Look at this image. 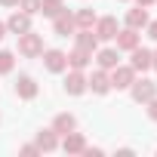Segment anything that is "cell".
<instances>
[{
    "instance_id": "29",
    "label": "cell",
    "mask_w": 157,
    "mask_h": 157,
    "mask_svg": "<svg viewBox=\"0 0 157 157\" xmlns=\"http://www.w3.org/2000/svg\"><path fill=\"white\" fill-rule=\"evenodd\" d=\"M151 68H157V49L151 52Z\"/></svg>"
},
{
    "instance_id": "18",
    "label": "cell",
    "mask_w": 157,
    "mask_h": 157,
    "mask_svg": "<svg viewBox=\"0 0 157 157\" xmlns=\"http://www.w3.org/2000/svg\"><path fill=\"white\" fill-rule=\"evenodd\" d=\"M96 62H99V68L111 71L120 65V56H117V49H96Z\"/></svg>"
},
{
    "instance_id": "31",
    "label": "cell",
    "mask_w": 157,
    "mask_h": 157,
    "mask_svg": "<svg viewBox=\"0 0 157 157\" xmlns=\"http://www.w3.org/2000/svg\"><path fill=\"white\" fill-rule=\"evenodd\" d=\"M154 3H157V0H154Z\"/></svg>"
},
{
    "instance_id": "14",
    "label": "cell",
    "mask_w": 157,
    "mask_h": 157,
    "mask_svg": "<svg viewBox=\"0 0 157 157\" xmlns=\"http://www.w3.org/2000/svg\"><path fill=\"white\" fill-rule=\"evenodd\" d=\"M90 62H93V52H90V49H80V46H74V49L68 52V68H77V71H83Z\"/></svg>"
},
{
    "instance_id": "9",
    "label": "cell",
    "mask_w": 157,
    "mask_h": 157,
    "mask_svg": "<svg viewBox=\"0 0 157 157\" xmlns=\"http://www.w3.org/2000/svg\"><path fill=\"white\" fill-rule=\"evenodd\" d=\"M6 31L10 34H25V31H31V16L28 13H13L10 19H6Z\"/></svg>"
},
{
    "instance_id": "21",
    "label": "cell",
    "mask_w": 157,
    "mask_h": 157,
    "mask_svg": "<svg viewBox=\"0 0 157 157\" xmlns=\"http://www.w3.org/2000/svg\"><path fill=\"white\" fill-rule=\"evenodd\" d=\"M74 22H77V28H93L96 25V13L93 10H77L74 13Z\"/></svg>"
},
{
    "instance_id": "17",
    "label": "cell",
    "mask_w": 157,
    "mask_h": 157,
    "mask_svg": "<svg viewBox=\"0 0 157 157\" xmlns=\"http://www.w3.org/2000/svg\"><path fill=\"white\" fill-rule=\"evenodd\" d=\"M148 22H151V19H148V10H145V6H136V10L126 13V28H136V31H139V28H145Z\"/></svg>"
},
{
    "instance_id": "32",
    "label": "cell",
    "mask_w": 157,
    "mask_h": 157,
    "mask_svg": "<svg viewBox=\"0 0 157 157\" xmlns=\"http://www.w3.org/2000/svg\"><path fill=\"white\" fill-rule=\"evenodd\" d=\"M123 3H126V0H123Z\"/></svg>"
},
{
    "instance_id": "11",
    "label": "cell",
    "mask_w": 157,
    "mask_h": 157,
    "mask_svg": "<svg viewBox=\"0 0 157 157\" xmlns=\"http://www.w3.org/2000/svg\"><path fill=\"white\" fill-rule=\"evenodd\" d=\"M16 96H19V99H25V102L37 99V83H34V77H28V74H22V77H19V80H16Z\"/></svg>"
},
{
    "instance_id": "26",
    "label": "cell",
    "mask_w": 157,
    "mask_h": 157,
    "mask_svg": "<svg viewBox=\"0 0 157 157\" xmlns=\"http://www.w3.org/2000/svg\"><path fill=\"white\" fill-rule=\"evenodd\" d=\"M145 28H148V37H151V40H157V19H154V22H148Z\"/></svg>"
},
{
    "instance_id": "25",
    "label": "cell",
    "mask_w": 157,
    "mask_h": 157,
    "mask_svg": "<svg viewBox=\"0 0 157 157\" xmlns=\"http://www.w3.org/2000/svg\"><path fill=\"white\" fill-rule=\"evenodd\" d=\"M145 105H148V117H151V120H157V96H154L151 102H145Z\"/></svg>"
},
{
    "instance_id": "20",
    "label": "cell",
    "mask_w": 157,
    "mask_h": 157,
    "mask_svg": "<svg viewBox=\"0 0 157 157\" xmlns=\"http://www.w3.org/2000/svg\"><path fill=\"white\" fill-rule=\"evenodd\" d=\"M62 10H65L62 0H40V13H43V16H49V19H56Z\"/></svg>"
},
{
    "instance_id": "24",
    "label": "cell",
    "mask_w": 157,
    "mask_h": 157,
    "mask_svg": "<svg viewBox=\"0 0 157 157\" xmlns=\"http://www.w3.org/2000/svg\"><path fill=\"white\" fill-rule=\"evenodd\" d=\"M19 151H22L25 157H34V154H40V148H37V145H22Z\"/></svg>"
},
{
    "instance_id": "13",
    "label": "cell",
    "mask_w": 157,
    "mask_h": 157,
    "mask_svg": "<svg viewBox=\"0 0 157 157\" xmlns=\"http://www.w3.org/2000/svg\"><path fill=\"white\" fill-rule=\"evenodd\" d=\"M34 145L40 148V154H43V151H46V154H49V151H56V148H59V136H56V129H52V126H49V129H40Z\"/></svg>"
},
{
    "instance_id": "28",
    "label": "cell",
    "mask_w": 157,
    "mask_h": 157,
    "mask_svg": "<svg viewBox=\"0 0 157 157\" xmlns=\"http://www.w3.org/2000/svg\"><path fill=\"white\" fill-rule=\"evenodd\" d=\"M6 37V22H0V40Z\"/></svg>"
},
{
    "instance_id": "23",
    "label": "cell",
    "mask_w": 157,
    "mask_h": 157,
    "mask_svg": "<svg viewBox=\"0 0 157 157\" xmlns=\"http://www.w3.org/2000/svg\"><path fill=\"white\" fill-rule=\"evenodd\" d=\"M22 13H28V16H37L40 13V0H19V3H16Z\"/></svg>"
},
{
    "instance_id": "15",
    "label": "cell",
    "mask_w": 157,
    "mask_h": 157,
    "mask_svg": "<svg viewBox=\"0 0 157 157\" xmlns=\"http://www.w3.org/2000/svg\"><path fill=\"white\" fill-rule=\"evenodd\" d=\"M62 148H65V154H83V148H86V139L80 136V132H68L65 136V142H62Z\"/></svg>"
},
{
    "instance_id": "8",
    "label": "cell",
    "mask_w": 157,
    "mask_h": 157,
    "mask_svg": "<svg viewBox=\"0 0 157 157\" xmlns=\"http://www.w3.org/2000/svg\"><path fill=\"white\" fill-rule=\"evenodd\" d=\"M52 28H56V34L59 37H68V34H74L77 31V22H74V13H68V10H62L56 19H52Z\"/></svg>"
},
{
    "instance_id": "7",
    "label": "cell",
    "mask_w": 157,
    "mask_h": 157,
    "mask_svg": "<svg viewBox=\"0 0 157 157\" xmlns=\"http://www.w3.org/2000/svg\"><path fill=\"white\" fill-rule=\"evenodd\" d=\"M43 65H46V71L62 74V71L68 68V52H62V49H46V52H43Z\"/></svg>"
},
{
    "instance_id": "22",
    "label": "cell",
    "mask_w": 157,
    "mask_h": 157,
    "mask_svg": "<svg viewBox=\"0 0 157 157\" xmlns=\"http://www.w3.org/2000/svg\"><path fill=\"white\" fill-rule=\"evenodd\" d=\"M13 65H16V56H13L10 49H0V74H10Z\"/></svg>"
},
{
    "instance_id": "3",
    "label": "cell",
    "mask_w": 157,
    "mask_h": 157,
    "mask_svg": "<svg viewBox=\"0 0 157 157\" xmlns=\"http://www.w3.org/2000/svg\"><path fill=\"white\" fill-rule=\"evenodd\" d=\"M129 93H132V99L136 102H151L154 96H157V83L154 80H148V77H142V80H132V86H129Z\"/></svg>"
},
{
    "instance_id": "1",
    "label": "cell",
    "mask_w": 157,
    "mask_h": 157,
    "mask_svg": "<svg viewBox=\"0 0 157 157\" xmlns=\"http://www.w3.org/2000/svg\"><path fill=\"white\" fill-rule=\"evenodd\" d=\"M19 52H22L25 59H37V56H43V37L34 34V31L19 34Z\"/></svg>"
},
{
    "instance_id": "30",
    "label": "cell",
    "mask_w": 157,
    "mask_h": 157,
    "mask_svg": "<svg viewBox=\"0 0 157 157\" xmlns=\"http://www.w3.org/2000/svg\"><path fill=\"white\" fill-rule=\"evenodd\" d=\"M0 3H3V6H16V3H19V0H0Z\"/></svg>"
},
{
    "instance_id": "2",
    "label": "cell",
    "mask_w": 157,
    "mask_h": 157,
    "mask_svg": "<svg viewBox=\"0 0 157 157\" xmlns=\"http://www.w3.org/2000/svg\"><path fill=\"white\" fill-rule=\"evenodd\" d=\"M108 74H111V90H129L132 80H136V71H132L129 65H117V68H111Z\"/></svg>"
},
{
    "instance_id": "6",
    "label": "cell",
    "mask_w": 157,
    "mask_h": 157,
    "mask_svg": "<svg viewBox=\"0 0 157 157\" xmlns=\"http://www.w3.org/2000/svg\"><path fill=\"white\" fill-rule=\"evenodd\" d=\"M93 28H96V37H99V40H114V37H117V31H120L114 16H102V19H96V25H93Z\"/></svg>"
},
{
    "instance_id": "4",
    "label": "cell",
    "mask_w": 157,
    "mask_h": 157,
    "mask_svg": "<svg viewBox=\"0 0 157 157\" xmlns=\"http://www.w3.org/2000/svg\"><path fill=\"white\" fill-rule=\"evenodd\" d=\"M86 90H93L96 96H105V93H111V74H108L105 68L93 71V77H86Z\"/></svg>"
},
{
    "instance_id": "5",
    "label": "cell",
    "mask_w": 157,
    "mask_h": 157,
    "mask_svg": "<svg viewBox=\"0 0 157 157\" xmlns=\"http://www.w3.org/2000/svg\"><path fill=\"white\" fill-rule=\"evenodd\" d=\"M65 93L68 96H83L86 93V74L77 71V68H71V74L65 77Z\"/></svg>"
},
{
    "instance_id": "27",
    "label": "cell",
    "mask_w": 157,
    "mask_h": 157,
    "mask_svg": "<svg viewBox=\"0 0 157 157\" xmlns=\"http://www.w3.org/2000/svg\"><path fill=\"white\" fill-rule=\"evenodd\" d=\"M136 3H139V6H145V10H148V6H154V0H136Z\"/></svg>"
},
{
    "instance_id": "12",
    "label": "cell",
    "mask_w": 157,
    "mask_h": 157,
    "mask_svg": "<svg viewBox=\"0 0 157 157\" xmlns=\"http://www.w3.org/2000/svg\"><path fill=\"white\" fill-rule=\"evenodd\" d=\"M117 49H123V52H132L136 46H139V31L136 28H126V31H117Z\"/></svg>"
},
{
    "instance_id": "16",
    "label": "cell",
    "mask_w": 157,
    "mask_h": 157,
    "mask_svg": "<svg viewBox=\"0 0 157 157\" xmlns=\"http://www.w3.org/2000/svg\"><path fill=\"white\" fill-rule=\"evenodd\" d=\"M129 68L139 74V71H148L151 68V49H142V46H136L132 49V62H129Z\"/></svg>"
},
{
    "instance_id": "10",
    "label": "cell",
    "mask_w": 157,
    "mask_h": 157,
    "mask_svg": "<svg viewBox=\"0 0 157 157\" xmlns=\"http://www.w3.org/2000/svg\"><path fill=\"white\" fill-rule=\"evenodd\" d=\"M74 40H77V46H80V49H90V52L99 49V37H96L93 28H77V31H74Z\"/></svg>"
},
{
    "instance_id": "19",
    "label": "cell",
    "mask_w": 157,
    "mask_h": 157,
    "mask_svg": "<svg viewBox=\"0 0 157 157\" xmlns=\"http://www.w3.org/2000/svg\"><path fill=\"white\" fill-rule=\"evenodd\" d=\"M52 129H56V136H68L71 129H77V120H74V114H56V120H52Z\"/></svg>"
}]
</instances>
